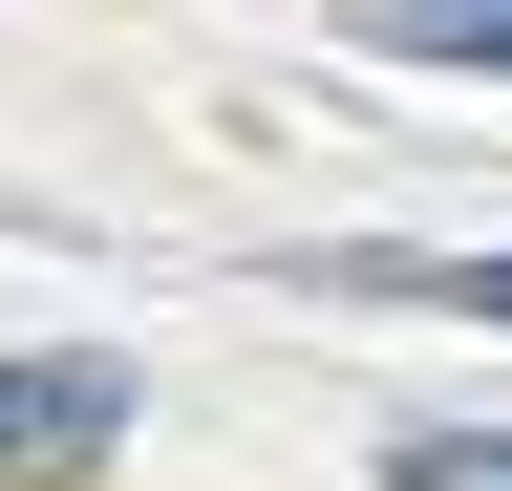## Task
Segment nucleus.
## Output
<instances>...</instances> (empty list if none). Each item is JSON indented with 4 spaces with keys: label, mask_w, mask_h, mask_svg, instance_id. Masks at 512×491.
I'll use <instances>...</instances> for the list:
<instances>
[{
    "label": "nucleus",
    "mask_w": 512,
    "mask_h": 491,
    "mask_svg": "<svg viewBox=\"0 0 512 491\" xmlns=\"http://www.w3.org/2000/svg\"><path fill=\"white\" fill-rule=\"evenodd\" d=\"M342 299H448V321H512V257H320Z\"/></svg>",
    "instance_id": "2"
},
{
    "label": "nucleus",
    "mask_w": 512,
    "mask_h": 491,
    "mask_svg": "<svg viewBox=\"0 0 512 491\" xmlns=\"http://www.w3.org/2000/svg\"><path fill=\"white\" fill-rule=\"evenodd\" d=\"M107 427H128V363H0V449H22V470L107 449Z\"/></svg>",
    "instance_id": "1"
},
{
    "label": "nucleus",
    "mask_w": 512,
    "mask_h": 491,
    "mask_svg": "<svg viewBox=\"0 0 512 491\" xmlns=\"http://www.w3.org/2000/svg\"><path fill=\"white\" fill-rule=\"evenodd\" d=\"M406 43H448V65H512V0H384Z\"/></svg>",
    "instance_id": "4"
},
{
    "label": "nucleus",
    "mask_w": 512,
    "mask_h": 491,
    "mask_svg": "<svg viewBox=\"0 0 512 491\" xmlns=\"http://www.w3.org/2000/svg\"><path fill=\"white\" fill-rule=\"evenodd\" d=\"M384 470H406V491H512V427H406Z\"/></svg>",
    "instance_id": "3"
}]
</instances>
